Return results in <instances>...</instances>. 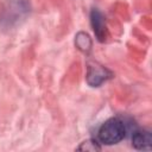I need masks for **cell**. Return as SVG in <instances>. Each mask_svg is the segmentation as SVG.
Returning <instances> with one entry per match:
<instances>
[{
  "mask_svg": "<svg viewBox=\"0 0 152 152\" xmlns=\"http://www.w3.org/2000/svg\"><path fill=\"white\" fill-rule=\"evenodd\" d=\"M112 77H113V74L107 68L99 65L96 63L88 64L86 80L90 87H100L103 82H106L107 80H109Z\"/></svg>",
  "mask_w": 152,
  "mask_h": 152,
  "instance_id": "cell-2",
  "label": "cell"
},
{
  "mask_svg": "<svg viewBox=\"0 0 152 152\" xmlns=\"http://www.w3.org/2000/svg\"><path fill=\"white\" fill-rule=\"evenodd\" d=\"M75 45L76 48L84 52V53H88L90 52L91 50V46H93V42H91V38L90 36L87 33V32H83V31H80L76 33L75 36Z\"/></svg>",
  "mask_w": 152,
  "mask_h": 152,
  "instance_id": "cell-5",
  "label": "cell"
},
{
  "mask_svg": "<svg viewBox=\"0 0 152 152\" xmlns=\"http://www.w3.org/2000/svg\"><path fill=\"white\" fill-rule=\"evenodd\" d=\"M90 25L93 27L96 39L101 43L104 42L108 36L106 18L102 14V12H100L97 8H93L90 12Z\"/></svg>",
  "mask_w": 152,
  "mask_h": 152,
  "instance_id": "cell-3",
  "label": "cell"
},
{
  "mask_svg": "<svg viewBox=\"0 0 152 152\" xmlns=\"http://www.w3.org/2000/svg\"><path fill=\"white\" fill-rule=\"evenodd\" d=\"M126 124L119 118H110L104 121L97 131V141L103 145L119 144L126 137Z\"/></svg>",
  "mask_w": 152,
  "mask_h": 152,
  "instance_id": "cell-1",
  "label": "cell"
},
{
  "mask_svg": "<svg viewBox=\"0 0 152 152\" xmlns=\"http://www.w3.org/2000/svg\"><path fill=\"white\" fill-rule=\"evenodd\" d=\"M100 142L97 140H86L83 142H81V145L77 147V150H82V151H99L101 150V146L99 145Z\"/></svg>",
  "mask_w": 152,
  "mask_h": 152,
  "instance_id": "cell-6",
  "label": "cell"
},
{
  "mask_svg": "<svg viewBox=\"0 0 152 152\" xmlns=\"http://www.w3.org/2000/svg\"><path fill=\"white\" fill-rule=\"evenodd\" d=\"M132 146L135 150L150 151L152 148V134L147 129H135L132 133Z\"/></svg>",
  "mask_w": 152,
  "mask_h": 152,
  "instance_id": "cell-4",
  "label": "cell"
}]
</instances>
